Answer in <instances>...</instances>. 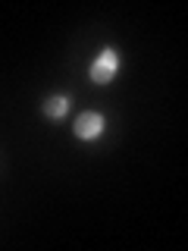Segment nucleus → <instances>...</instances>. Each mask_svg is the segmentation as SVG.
<instances>
[{"mask_svg": "<svg viewBox=\"0 0 188 251\" xmlns=\"http://www.w3.org/2000/svg\"><path fill=\"white\" fill-rule=\"evenodd\" d=\"M104 126H107V120H104V113H97V110H85V113H78L75 116V135L78 138H97L100 132H104Z\"/></svg>", "mask_w": 188, "mask_h": 251, "instance_id": "nucleus-2", "label": "nucleus"}, {"mask_svg": "<svg viewBox=\"0 0 188 251\" xmlns=\"http://www.w3.org/2000/svg\"><path fill=\"white\" fill-rule=\"evenodd\" d=\"M116 69H119V53H116L113 47H104V50L97 53V60L91 63V78L100 82V85H107V82H113Z\"/></svg>", "mask_w": 188, "mask_h": 251, "instance_id": "nucleus-1", "label": "nucleus"}, {"mask_svg": "<svg viewBox=\"0 0 188 251\" xmlns=\"http://www.w3.org/2000/svg\"><path fill=\"white\" fill-rule=\"evenodd\" d=\"M66 110H69V100H66V98H47V100H44V113L53 116V120H60Z\"/></svg>", "mask_w": 188, "mask_h": 251, "instance_id": "nucleus-3", "label": "nucleus"}]
</instances>
